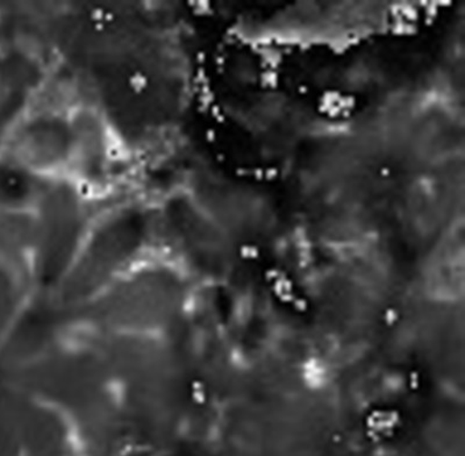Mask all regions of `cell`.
Instances as JSON below:
<instances>
[{
    "mask_svg": "<svg viewBox=\"0 0 465 456\" xmlns=\"http://www.w3.org/2000/svg\"><path fill=\"white\" fill-rule=\"evenodd\" d=\"M176 131H177V130H176ZM176 131H174V132H176ZM174 132H173V133H174ZM173 134H172V135H173ZM172 135H170V136H172ZM170 136H169V138H170ZM169 138H168V139H169ZM168 139H167V140H168ZM167 140H165V141H167ZM165 141H164V143H165ZM164 143H163V144H164ZM162 144H161V146H162ZM161 146H160V147H161ZM160 147H159V148H160Z\"/></svg>",
    "mask_w": 465,
    "mask_h": 456,
    "instance_id": "cell-1",
    "label": "cell"
}]
</instances>
